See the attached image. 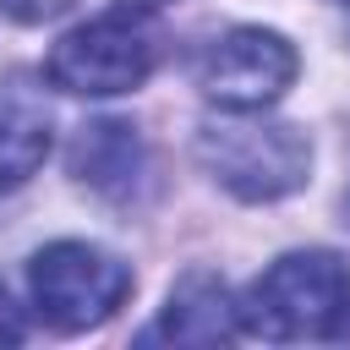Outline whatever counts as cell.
I'll return each instance as SVG.
<instances>
[{"label": "cell", "instance_id": "1", "mask_svg": "<svg viewBox=\"0 0 350 350\" xmlns=\"http://www.w3.org/2000/svg\"><path fill=\"white\" fill-rule=\"evenodd\" d=\"M235 306H241V334L252 339H273V345L334 339L350 317V268L323 246L284 252L252 279V290Z\"/></svg>", "mask_w": 350, "mask_h": 350}, {"label": "cell", "instance_id": "2", "mask_svg": "<svg viewBox=\"0 0 350 350\" xmlns=\"http://www.w3.org/2000/svg\"><path fill=\"white\" fill-rule=\"evenodd\" d=\"M202 170L241 202H279L306 186L312 142L290 120H262V109H224L197 126Z\"/></svg>", "mask_w": 350, "mask_h": 350}, {"label": "cell", "instance_id": "3", "mask_svg": "<svg viewBox=\"0 0 350 350\" xmlns=\"http://www.w3.org/2000/svg\"><path fill=\"white\" fill-rule=\"evenodd\" d=\"M159 55H164V33H159L153 11L126 0V5L82 22V27H71L49 49L44 77L77 98H120L153 77Z\"/></svg>", "mask_w": 350, "mask_h": 350}, {"label": "cell", "instance_id": "4", "mask_svg": "<svg viewBox=\"0 0 350 350\" xmlns=\"http://www.w3.org/2000/svg\"><path fill=\"white\" fill-rule=\"evenodd\" d=\"M131 268L88 241H55L44 252H33L27 262V290H33V312L55 328V334H88L98 323H109L120 312V301L131 295Z\"/></svg>", "mask_w": 350, "mask_h": 350}, {"label": "cell", "instance_id": "5", "mask_svg": "<svg viewBox=\"0 0 350 350\" xmlns=\"http://www.w3.org/2000/svg\"><path fill=\"white\" fill-rule=\"evenodd\" d=\"M301 55L273 27H224L191 60V82L219 109H268L290 93Z\"/></svg>", "mask_w": 350, "mask_h": 350}, {"label": "cell", "instance_id": "6", "mask_svg": "<svg viewBox=\"0 0 350 350\" xmlns=\"http://www.w3.org/2000/svg\"><path fill=\"white\" fill-rule=\"evenodd\" d=\"M55 142V104L38 71L0 77V191H16L38 175Z\"/></svg>", "mask_w": 350, "mask_h": 350}, {"label": "cell", "instance_id": "7", "mask_svg": "<svg viewBox=\"0 0 350 350\" xmlns=\"http://www.w3.org/2000/svg\"><path fill=\"white\" fill-rule=\"evenodd\" d=\"M235 334H241V306H235V295L224 290L219 273L191 268V273L170 290V301H164V312H159V323H153L148 339H175V345H224V339H235Z\"/></svg>", "mask_w": 350, "mask_h": 350}, {"label": "cell", "instance_id": "8", "mask_svg": "<svg viewBox=\"0 0 350 350\" xmlns=\"http://www.w3.org/2000/svg\"><path fill=\"white\" fill-rule=\"evenodd\" d=\"M142 170H148V153H142L137 126L126 120H88L71 142V175L93 186L98 197H131Z\"/></svg>", "mask_w": 350, "mask_h": 350}, {"label": "cell", "instance_id": "9", "mask_svg": "<svg viewBox=\"0 0 350 350\" xmlns=\"http://www.w3.org/2000/svg\"><path fill=\"white\" fill-rule=\"evenodd\" d=\"M71 5H77V0H0V16L33 27V22H55V16L71 11Z\"/></svg>", "mask_w": 350, "mask_h": 350}, {"label": "cell", "instance_id": "10", "mask_svg": "<svg viewBox=\"0 0 350 350\" xmlns=\"http://www.w3.org/2000/svg\"><path fill=\"white\" fill-rule=\"evenodd\" d=\"M27 339V323H22V306L5 295V284H0V345H22Z\"/></svg>", "mask_w": 350, "mask_h": 350}, {"label": "cell", "instance_id": "11", "mask_svg": "<svg viewBox=\"0 0 350 350\" xmlns=\"http://www.w3.org/2000/svg\"><path fill=\"white\" fill-rule=\"evenodd\" d=\"M131 5H148V11H153V5H164V0H131Z\"/></svg>", "mask_w": 350, "mask_h": 350}, {"label": "cell", "instance_id": "12", "mask_svg": "<svg viewBox=\"0 0 350 350\" xmlns=\"http://www.w3.org/2000/svg\"><path fill=\"white\" fill-rule=\"evenodd\" d=\"M339 339H350V317H345V328H339Z\"/></svg>", "mask_w": 350, "mask_h": 350}, {"label": "cell", "instance_id": "13", "mask_svg": "<svg viewBox=\"0 0 350 350\" xmlns=\"http://www.w3.org/2000/svg\"><path fill=\"white\" fill-rule=\"evenodd\" d=\"M345 5H350V0H345Z\"/></svg>", "mask_w": 350, "mask_h": 350}]
</instances>
